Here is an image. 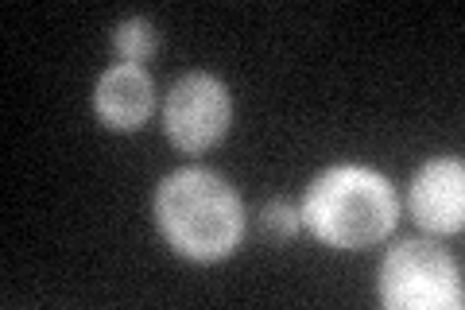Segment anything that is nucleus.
Returning <instances> with one entry per match:
<instances>
[{"label": "nucleus", "mask_w": 465, "mask_h": 310, "mask_svg": "<svg viewBox=\"0 0 465 310\" xmlns=\"http://www.w3.org/2000/svg\"><path fill=\"white\" fill-rule=\"evenodd\" d=\"M232 125V94L210 70H186L171 85L163 105V132L183 155H202L225 140Z\"/></svg>", "instance_id": "20e7f679"}, {"label": "nucleus", "mask_w": 465, "mask_h": 310, "mask_svg": "<svg viewBox=\"0 0 465 310\" xmlns=\"http://www.w3.org/2000/svg\"><path fill=\"white\" fill-rule=\"evenodd\" d=\"M163 241L183 260H229L244 241V202L237 186L210 167H179L155 186L152 202Z\"/></svg>", "instance_id": "f257e3e1"}, {"label": "nucleus", "mask_w": 465, "mask_h": 310, "mask_svg": "<svg viewBox=\"0 0 465 310\" xmlns=\"http://www.w3.org/2000/svg\"><path fill=\"white\" fill-rule=\"evenodd\" d=\"M376 299L388 310H461V268L434 241H400L381 260Z\"/></svg>", "instance_id": "7ed1b4c3"}, {"label": "nucleus", "mask_w": 465, "mask_h": 310, "mask_svg": "<svg viewBox=\"0 0 465 310\" xmlns=\"http://www.w3.org/2000/svg\"><path fill=\"white\" fill-rule=\"evenodd\" d=\"M299 225H302V217L287 198H272L264 205V229L272 233L275 241H291L299 233Z\"/></svg>", "instance_id": "6e6552de"}, {"label": "nucleus", "mask_w": 465, "mask_h": 310, "mask_svg": "<svg viewBox=\"0 0 465 310\" xmlns=\"http://www.w3.org/2000/svg\"><path fill=\"white\" fill-rule=\"evenodd\" d=\"M407 210H411L415 225L434 233V237L461 233V225H465V164L461 159L458 155L427 159V164L411 175Z\"/></svg>", "instance_id": "39448f33"}, {"label": "nucleus", "mask_w": 465, "mask_h": 310, "mask_svg": "<svg viewBox=\"0 0 465 310\" xmlns=\"http://www.w3.org/2000/svg\"><path fill=\"white\" fill-rule=\"evenodd\" d=\"M94 113L113 132H136L155 113V82L143 66L116 63L94 85Z\"/></svg>", "instance_id": "423d86ee"}, {"label": "nucleus", "mask_w": 465, "mask_h": 310, "mask_svg": "<svg viewBox=\"0 0 465 310\" xmlns=\"http://www.w3.org/2000/svg\"><path fill=\"white\" fill-rule=\"evenodd\" d=\"M113 51L124 66H143L152 63L155 51H159V32L152 20L143 16H128L113 27Z\"/></svg>", "instance_id": "0eeeda50"}, {"label": "nucleus", "mask_w": 465, "mask_h": 310, "mask_svg": "<svg viewBox=\"0 0 465 310\" xmlns=\"http://www.w3.org/2000/svg\"><path fill=\"white\" fill-rule=\"evenodd\" d=\"M314 241L338 253H365L388 241L400 221V198L381 171L365 164H338L318 171L299 205Z\"/></svg>", "instance_id": "f03ea898"}]
</instances>
